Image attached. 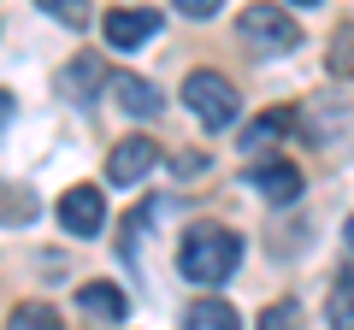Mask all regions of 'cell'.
Returning <instances> with one entry per match:
<instances>
[{
  "label": "cell",
  "instance_id": "cell-20",
  "mask_svg": "<svg viewBox=\"0 0 354 330\" xmlns=\"http://www.w3.org/2000/svg\"><path fill=\"white\" fill-rule=\"evenodd\" d=\"M12 113H18V101H12L6 89H0V124H12Z\"/></svg>",
  "mask_w": 354,
  "mask_h": 330
},
{
  "label": "cell",
  "instance_id": "cell-18",
  "mask_svg": "<svg viewBox=\"0 0 354 330\" xmlns=\"http://www.w3.org/2000/svg\"><path fill=\"white\" fill-rule=\"evenodd\" d=\"M260 330H295V301H272L260 313Z\"/></svg>",
  "mask_w": 354,
  "mask_h": 330
},
{
  "label": "cell",
  "instance_id": "cell-4",
  "mask_svg": "<svg viewBox=\"0 0 354 330\" xmlns=\"http://www.w3.org/2000/svg\"><path fill=\"white\" fill-rule=\"evenodd\" d=\"M59 224L71 230V236H95V230L106 224V201L95 183H77V189L59 195Z\"/></svg>",
  "mask_w": 354,
  "mask_h": 330
},
{
  "label": "cell",
  "instance_id": "cell-17",
  "mask_svg": "<svg viewBox=\"0 0 354 330\" xmlns=\"http://www.w3.org/2000/svg\"><path fill=\"white\" fill-rule=\"evenodd\" d=\"M41 6H48L59 24H71V30H83V24H88V0H41Z\"/></svg>",
  "mask_w": 354,
  "mask_h": 330
},
{
  "label": "cell",
  "instance_id": "cell-14",
  "mask_svg": "<svg viewBox=\"0 0 354 330\" xmlns=\"http://www.w3.org/2000/svg\"><path fill=\"white\" fill-rule=\"evenodd\" d=\"M30 218H36L30 189H18V183H0V224H30Z\"/></svg>",
  "mask_w": 354,
  "mask_h": 330
},
{
  "label": "cell",
  "instance_id": "cell-3",
  "mask_svg": "<svg viewBox=\"0 0 354 330\" xmlns=\"http://www.w3.org/2000/svg\"><path fill=\"white\" fill-rule=\"evenodd\" d=\"M236 36L254 41V48H272V53L301 48V24H295L283 6H248V12L236 18Z\"/></svg>",
  "mask_w": 354,
  "mask_h": 330
},
{
  "label": "cell",
  "instance_id": "cell-12",
  "mask_svg": "<svg viewBox=\"0 0 354 330\" xmlns=\"http://www.w3.org/2000/svg\"><path fill=\"white\" fill-rule=\"evenodd\" d=\"M189 324H201V330H242V318H236V307H225V301H195Z\"/></svg>",
  "mask_w": 354,
  "mask_h": 330
},
{
  "label": "cell",
  "instance_id": "cell-19",
  "mask_svg": "<svg viewBox=\"0 0 354 330\" xmlns=\"http://www.w3.org/2000/svg\"><path fill=\"white\" fill-rule=\"evenodd\" d=\"M177 6H183V12H189V18H213L218 6H225V0H177Z\"/></svg>",
  "mask_w": 354,
  "mask_h": 330
},
{
  "label": "cell",
  "instance_id": "cell-16",
  "mask_svg": "<svg viewBox=\"0 0 354 330\" xmlns=\"http://www.w3.org/2000/svg\"><path fill=\"white\" fill-rule=\"evenodd\" d=\"M325 59H330V71H337V77H354V24H342L337 36H330Z\"/></svg>",
  "mask_w": 354,
  "mask_h": 330
},
{
  "label": "cell",
  "instance_id": "cell-9",
  "mask_svg": "<svg viewBox=\"0 0 354 330\" xmlns=\"http://www.w3.org/2000/svg\"><path fill=\"white\" fill-rule=\"evenodd\" d=\"M248 189H260L266 201H295V195H301V171H295L290 159L254 165V171H248Z\"/></svg>",
  "mask_w": 354,
  "mask_h": 330
},
{
  "label": "cell",
  "instance_id": "cell-5",
  "mask_svg": "<svg viewBox=\"0 0 354 330\" xmlns=\"http://www.w3.org/2000/svg\"><path fill=\"white\" fill-rule=\"evenodd\" d=\"M101 30H106V41H113L118 53H130V48H142L148 36H160V12H153V6H113Z\"/></svg>",
  "mask_w": 354,
  "mask_h": 330
},
{
  "label": "cell",
  "instance_id": "cell-6",
  "mask_svg": "<svg viewBox=\"0 0 354 330\" xmlns=\"http://www.w3.org/2000/svg\"><path fill=\"white\" fill-rule=\"evenodd\" d=\"M160 165V148H153L148 136H124V142H113V153H106V177L113 183H142Z\"/></svg>",
  "mask_w": 354,
  "mask_h": 330
},
{
  "label": "cell",
  "instance_id": "cell-22",
  "mask_svg": "<svg viewBox=\"0 0 354 330\" xmlns=\"http://www.w3.org/2000/svg\"><path fill=\"white\" fill-rule=\"evenodd\" d=\"M290 6H319V0H290Z\"/></svg>",
  "mask_w": 354,
  "mask_h": 330
},
{
  "label": "cell",
  "instance_id": "cell-21",
  "mask_svg": "<svg viewBox=\"0 0 354 330\" xmlns=\"http://www.w3.org/2000/svg\"><path fill=\"white\" fill-rule=\"evenodd\" d=\"M342 242H348V254H354V218H348V224H342Z\"/></svg>",
  "mask_w": 354,
  "mask_h": 330
},
{
  "label": "cell",
  "instance_id": "cell-2",
  "mask_svg": "<svg viewBox=\"0 0 354 330\" xmlns=\"http://www.w3.org/2000/svg\"><path fill=\"white\" fill-rule=\"evenodd\" d=\"M183 101H189V113L201 118L207 130H230L236 124V89H230V77H218V71H189L183 77Z\"/></svg>",
  "mask_w": 354,
  "mask_h": 330
},
{
  "label": "cell",
  "instance_id": "cell-10",
  "mask_svg": "<svg viewBox=\"0 0 354 330\" xmlns=\"http://www.w3.org/2000/svg\"><path fill=\"white\" fill-rule=\"evenodd\" d=\"M77 307H83L88 318H101V324H118L130 301L118 295V283H83V289H77Z\"/></svg>",
  "mask_w": 354,
  "mask_h": 330
},
{
  "label": "cell",
  "instance_id": "cell-1",
  "mask_svg": "<svg viewBox=\"0 0 354 330\" xmlns=\"http://www.w3.org/2000/svg\"><path fill=\"white\" fill-rule=\"evenodd\" d=\"M242 260V236L225 224H195L189 236H183V248H177V271L189 283H201V289H213V283H225L230 271H236Z\"/></svg>",
  "mask_w": 354,
  "mask_h": 330
},
{
  "label": "cell",
  "instance_id": "cell-11",
  "mask_svg": "<svg viewBox=\"0 0 354 330\" xmlns=\"http://www.w3.org/2000/svg\"><path fill=\"white\" fill-rule=\"evenodd\" d=\"M325 318H330V330H354V271H342V278L330 283Z\"/></svg>",
  "mask_w": 354,
  "mask_h": 330
},
{
  "label": "cell",
  "instance_id": "cell-7",
  "mask_svg": "<svg viewBox=\"0 0 354 330\" xmlns=\"http://www.w3.org/2000/svg\"><path fill=\"white\" fill-rule=\"evenodd\" d=\"M101 83H113V77L101 71V59H95V53H77V59L59 65V77H53V89H59L65 101H77V106L95 101V89H101Z\"/></svg>",
  "mask_w": 354,
  "mask_h": 330
},
{
  "label": "cell",
  "instance_id": "cell-13",
  "mask_svg": "<svg viewBox=\"0 0 354 330\" xmlns=\"http://www.w3.org/2000/svg\"><path fill=\"white\" fill-rule=\"evenodd\" d=\"M6 330H59V313H53L48 301H24V307H12Z\"/></svg>",
  "mask_w": 354,
  "mask_h": 330
},
{
  "label": "cell",
  "instance_id": "cell-15",
  "mask_svg": "<svg viewBox=\"0 0 354 330\" xmlns=\"http://www.w3.org/2000/svg\"><path fill=\"white\" fill-rule=\"evenodd\" d=\"M283 130H290V113H266V118H254V124L242 130V148H266V142H278Z\"/></svg>",
  "mask_w": 354,
  "mask_h": 330
},
{
  "label": "cell",
  "instance_id": "cell-8",
  "mask_svg": "<svg viewBox=\"0 0 354 330\" xmlns=\"http://www.w3.org/2000/svg\"><path fill=\"white\" fill-rule=\"evenodd\" d=\"M106 89L118 95V106H124V113H136V118H153L160 113V89H153L148 77H136V71H113V83H106Z\"/></svg>",
  "mask_w": 354,
  "mask_h": 330
}]
</instances>
